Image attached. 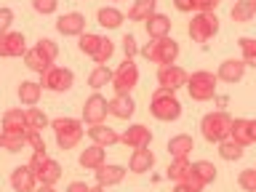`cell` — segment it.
<instances>
[{
  "instance_id": "1",
  "label": "cell",
  "mask_w": 256,
  "mask_h": 192,
  "mask_svg": "<svg viewBox=\"0 0 256 192\" xmlns=\"http://www.w3.org/2000/svg\"><path fill=\"white\" fill-rule=\"evenodd\" d=\"M3 150L8 152H22V147L27 144L30 126H27V112L22 110H8L3 115Z\"/></svg>"
},
{
  "instance_id": "2",
  "label": "cell",
  "mask_w": 256,
  "mask_h": 192,
  "mask_svg": "<svg viewBox=\"0 0 256 192\" xmlns=\"http://www.w3.org/2000/svg\"><path fill=\"white\" fill-rule=\"evenodd\" d=\"M232 123H235V118L230 115V112L224 110H214L208 112V115H203V120H200V134H203V139L208 142H224L230 139V131H232Z\"/></svg>"
},
{
  "instance_id": "3",
  "label": "cell",
  "mask_w": 256,
  "mask_h": 192,
  "mask_svg": "<svg viewBox=\"0 0 256 192\" xmlns=\"http://www.w3.org/2000/svg\"><path fill=\"white\" fill-rule=\"evenodd\" d=\"M150 112L152 118L163 120V123H174L182 115V102L176 99V91L171 88H158L150 99Z\"/></svg>"
},
{
  "instance_id": "4",
  "label": "cell",
  "mask_w": 256,
  "mask_h": 192,
  "mask_svg": "<svg viewBox=\"0 0 256 192\" xmlns=\"http://www.w3.org/2000/svg\"><path fill=\"white\" fill-rule=\"evenodd\" d=\"M139 54L147 62L158 64V67H166V64L176 62V56H179V43H176L174 38H155V40H150L147 46H142Z\"/></svg>"
},
{
  "instance_id": "5",
  "label": "cell",
  "mask_w": 256,
  "mask_h": 192,
  "mask_svg": "<svg viewBox=\"0 0 256 192\" xmlns=\"http://www.w3.org/2000/svg\"><path fill=\"white\" fill-rule=\"evenodd\" d=\"M80 51L96 64H107L115 54V43L107 35H94V32H83L80 35Z\"/></svg>"
},
{
  "instance_id": "6",
  "label": "cell",
  "mask_w": 256,
  "mask_h": 192,
  "mask_svg": "<svg viewBox=\"0 0 256 192\" xmlns=\"http://www.w3.org/2000/svg\"><path fill=\"white\" fill-rule=\"evenodd\" d=\"M54 134H56V144H59L62 150H72L78 147L80 139H83V123L75 118H56L54 123Z\"/></svg>"
},
{
  "instance_id": "7",
  "label": "cell",
  "mask_w": 256,
  "mask_h": 192,
  "mask_svg": "<svg viewBox=\"0 0 256 192\" xmlns=\"http://www.w3.org/2000/svg\"><path fill=\"white\" fill-rule=\"evenodd\" d=\"M216 83H219V78H216L214 72L198 70V72H192L190 80H187V91L195 102H208L216 96Z\"/></svg>"
},
{
  "instance_id": "8",
  "label": "cell",
  "mask_w": 256,
  "mask_h": 192,
  "mask_svg": "<svg viewBox=\"0 0 256 192\" xmlns=\"http://www.w3.org/2000/svg\"><path fill=\"white\" fill-rule=\"evenodd\" d=\"M30 168H32V174H35L38 184H51L54 187V184L59 182V176H62L59 163H56L54 158H48L46 152H32Z\"/></svg>"
},
{
  "instance_id": "9",
  "label": "cell",
  "mask_w": 256,
  "mask_h": 192,
  "mask_svg": "<svg viewBox=\"0 0 256 192\" xmlns=\"http://www.w3.org/2000/svg\"><path fill=\"white\" fill-rule=\"evenodd\" d=\"M216 32H219V16L211 14H195L190 22V38L195 43H208Z\"/></svg>"
},
{
  "instance_id": "10",
  "label": "cell",
  "mask_w": 256,
  "mask_h": 192,
  "mask_svg": "<svg viewBox=\"0 0 256 192\" xmlns=\"http://www.w3.org/2000/svg\"><path fill=\"white\" fill-rule=\"evenodd\" d=\"M139 86V67L134 64V59H123L120 67L112 72V88L115 94H131Z\"/></svg>"
},
{
  "instance_id": "11",
  "label": "cell",
  "mask_w": 256,
  "mask_h": 192,
  "mask_svg": "<svg viewBox=\"0 0 256 192\" xmlns=\"http://www.w3.org/2000/svg\"><path fill=\"white\" fill-rule=\"evenodd\" d=\"M40 86L46 88V91H56V94H64L70 91L72 86H75V75H72V70L67 67H54L43 72V78H40Z\"/></svg>"
},
{
  "instance_id": "12",
  "label": "cell",
  "mask_w": 256,
  "mask_h": 192,
  "mask_svg": "<svg viewBox=\"0 0 256 192\" xmlns=\"http://www.w3.org/2000/svg\"><path fill=\"white\" fill-rule=\"evenodd\" d=\"M107 115H110V102L104 99L99 91L88 96L86 104H83V120H86V123L88 126H99V123L107 120Z\"/></svg>"
},
{
  "instance_id": "13",
  "label": "cell",
  "mask_w": 256,
  "mask_h": 192,
  "mask_svg": "<svg viewBox=\"0 0 256 192\" xmlns=\"http://www.w3.org/2000/svg\"><path fill=\"white\" fill-rule=\"evenodd\" d=\"M187 70H182L179 64H166V67H158V83L160 88H171V91H179L182 86H187Z\"/></svg>"
},
{
  "instance_id": "14",
  "label": "cell",
  "mask_w": 256,
  "mask_h": 192,
  "mask_svg": "<svg viewBox=\"0 0 256 192\" xmlns=\"http://www.w3.org/2000/svg\"><path fill=\"white\" fill-rule=\"evenodd\" d=\"M27 54V38L24 32H0V56L14 59V56H24Z\"/></svg>"
},
{
  "instance_id": "15",
  "label": "cell",
  "mask_w": 256,
  "mask_h": 192,
  "mask_svg": "<svg viewBox=\"0 0 256 192\" xmlns=\"http://www.w3.org/2000/svg\"><path fill=\"white\" fill-rule=\"evenodd\" d=\"M120 142L126 144V147H131V150H142V147H150V142H152V131L147 126H139V123H134V126H128L123 134H120Z\"/></svg>"
},
{
  "instance_id": "16",
  "label": "cell",
  "mask_w": 256,
  "mask_h": 192,
  "mask_svg": "<svg viewBox=\"0 0 256 192\" xmlns=\"http://www.w3.org/2000/svg\"><path fill=\"white\" fill-rule=\"evenodd\" d=\"M230 139L240 144V147H248V144H256V120H246L240 118L232 123V131H230Z\"/></svg>"
},
{
  "instance_id": "17",
  "label": "cell",
  "mask_w": 256,
  "mask_h": 192,
  "mask_svg": "<svg viewBox=\"0 0 256 192\" xmlns=\"http://www.w3.org/2000/svg\"><path fill=\"white\" fill-rule=\"evenodd\" d=\"M56 30L62 32V35H83L86 32V16L83 14H78V11H70V14H64V16H59L56 19Z\"/></svg>"
},
{
  "instance_id": "18",
  "label": "cell",
  "mask_w": 256,
  "mask_h": 192,
  "mask_svg": "<svg viewBox=\"0 0 256 192\" xmlns=\"http://www.w3.org/2000/svg\"><path fill=\"white\" fill-rule=\"evenodd\" d=\"M11 187H14V192H35V190H38V179H35V174H32L30 163L14 168V174H11Z\"/></svg>"
},
{
  "instance_id": "19",
  "label": "cell",
  "mask_w": 256,
  "mask_h": 192,
  "mask_svg": "<svg viewBox=\"0 0 256 192\" xmlns=\"http://www.w3.org/2000/svg\"><path fill=\"white\" fill-rule=\"evenodd\" d=\"M246 75V64L243 59H227L219 64V70H216V78L224 80V83H240Z\"/></svg>"
},
{
  "instance_id": "20",
  "label": "cell",
  "mask_w": 256,
  "mask_h": 192,
  "mask_svg": "<svg viewBox=\"0 0 256 192\" xmlns=\"http://www.w3.org/2000/svg\"><path fill=\"white\" fill-rule=\"evenodd\" d=\"M78 163H80V168H86V171H96L99 166L107 163V152H104V147H99V144H91V147H86L80 152Z\"/></svg>"
},
{
  "instance_id": "21",
  "label": "cell",
  "mask_w": 256,
  "mask_h": 192,
  "mask_svg": "<svg viewBox=\"0 0 256 192\" xmlns=\"http://www.w3.org/2000/svg\"><path fill=\"white\" fill-rule=\"evenodd\" d=\"M155 168V155H152L150 147H142V150H134L131 160H128V171L131 174H147Z\"/></svg>"
},
{
  "instance_id": "22",
  "label": "cell",
  "mask_w": 256,
  "mask_h": 192,
  "mask_svg": "<svg viewBox=\"0 0 256 192\" xmlns=\"http://www.w3.org/2000/svg\"><path fill=\"white\" fill-rule=\"evenodd\" d=\"M88 139H91L94 144H99V147L107 150V147H112V144L120 142V134L112 131L110 126L99 123V126H88Z\"/></svg>"
},
{
  "instance_id": "23",
  "label": "cell",
  "mask_w": 256,
  "mask_h": 192,
  "mask_svg": "<svg viewBox=\"0 0 256 192\" xmlns=\"http://www.w3.org/2000/svg\"><path fill=\"white\" fill-rule=\"evenodd\" d=\"M96 182H99V187H112V184H120L126 176V168L123 166H112V163H104L96 168Z\"/></svg>"
},
{
  "instance_id": "24",
  "label": "cell",
  "mask_w": 256,
  "mask_h": 192,
  "mask_svg": "<svg viewBox=\"0 0 256 192\" xmlns=\"http://www.w3.org/2000/svg\"><path fill=\"white\" fill-rule=\"evenodd\" d=\"M134 110H136V102H134L131 94H118L115 99L110 102V115L118 118V120H128L134 115Z\"/></svg>"
},
{
  "instance_id": "25",
  "label": "cell",
  "mask_w": 256,
  "mask_h": 192,
  "mask_svg": "<svg viewBox=\"0 0 256 192\" xmlns=\"http://www.w3.org/2000/svg\"><path fill=\"white\" fill-rule=\"evenodd\" d=\"M96 22H99V27L104 30H120L123 27V22H126V14L123 11H118V8H112V6H104L96 11Z\"/></svg>"
},
{
  "instance_id": "26",
  "label": "cell",
  "mask_w": 256,
  "mask_h": 192,
  "mask_svg": "<svg viewBox=\"0 0 256 192\" xmlns=\"http://www.w3.org/2000/svg\"><path fill=\"white\" fill-rule=\"evenodd\" d=\"M144 24H147L150 40H155V38H171V19H168L166 14H152Z\"/></svg>"
},
{
  "instance_id": "27",
  "label": "cell",
  "mask_w": 256,
  "mask_h": 192,
  "mask_svg": "<svg viewBox=\"0 0 256 192\" xmlns=\"http://www.w3.org/2000/svg\"><path fill=\"white\" fill-rule=\"evenodd\" d=\"M192 147H195V142H192L190 134H176V136H171V142H168V155L171 158H190Z\"/></svg>"
},
{
  "instance_id": "28",
  "label": "cell",
  "mask_w": 256,
  "mask_h": 192,
  "mask_svg": "<svg viewBox=\"0 0 256 192\" xmlns=\"http://www.w3.org/2000/svg\"><path fill=\"white\" fill-rule=\"evenodd\" d=\"M40 96H43V86L40 83H35V80H22L19 83V102L24 107H35Z\"/></svg>"
},
{
  "instance_id": "29",
  "label": "cell",
  "mask_w": 256,
  "mask_h": 192,
  "mask_svg": "<svg viewBox=\"0 0 256 192\" xmlns=\"http://www.w3.org/2000/svg\"><path fill=\"white\" fill-rule=\"evenodd\" d=\"M24 64H27V67H30L32 72H40V75H43L46 70H51V67H54V62L48 59V56H46L43 51H38L35 46L27 48V54H24Z\"/></svg>"
},
{
  "instance_id": "30",
  "label": "cell",
  "mask_w": 256,
  "mask_h": 192,
  "mask_svg": "<svg viewBox=\"0 0 256 192\" xmlns=\"http://www.w3.org/2000/svg\"><path fill=\"white\" fill-rule=\"evenodd\" d=\"M168 179L176 182V184H182V182H187L190 179V174H192V163L187 158H174L171 163H168Z\"/></svg>"
},
{
  "instance_id": "31",
  "label": "cell",
  "mask_w": 256,
  "mask_h": 192,
  "mask_svg": "<svg viewBox=\"0 0 256 192\" xmlns=\"http://www.w3.org/2000/svg\"><path fill=\"white\" fill-rule=\"evenodd\" d=\"M158 8V0H134L131 11H128V19L131 22H147Z\"/></svg>"
},
{
  "instance_id": "32",
  "label": "cell",
  "mask_w": 256,
  "mask_h": 192,
  "mask_svg": "<svg viewBox=\"0 0 256 192\" xmlns=\"http://www.w3.org/2000/svg\"><path fill=\"white\" fill-rule=\"evenodd\" d=\"M254 14H256V6L251 3V0H235V6H232V11H230L232 22H238V24L251 22Z\"/></svg>"
},
{
  "instance_id": "33",
  "label": "cell",
  "mask_w": 256,
  "mask_h": 192,
  "mask_svg": "<svg viewBox=\"0 0 256 192\" xmlns=\"http://www.w3.org/2000/svg\"><path fill=\"white\" fill-rule=\"evenodd\" d=\"M107 83H112V70L107 64H96L94 72L88 75V86H91L94 91H99V88H104Z\"/></svg>"
},
{
  "instance_id": "34",
  "label": "cell",
  "mask_w": 256,
  "mask_h": 192,
  "mask_svg": "<svg viewBox=\"0 0 256 192\" xmlns=\"http://www.w3.org/2000/svg\"><path fill=\"white\" fill-rule=\"evenodd\" d=\"M192 176H198L203 184H211L216 182V168L208 160H198V163H192Z\"/></svg>"
},
{
  "instance_id": "35",
  "label": "cell",
  "mask_w": 256,
  "mask_h": 192,
  "mask_svg": "<svg viewBox=\"0 0 256 192\" xmlns=\"http://www.w3.org/2000/svg\"><path fill=\"white\" fill-rule=\"evenodd\" d=\"M238 46H240V54H243V64L256 70V38H240Z\"/></svg>"
},
{
  "instance_id": "36",
  "label": "cell",
  "mask_w": 256,
  "mask_h": 192,
  "mask_svg": "<svg viewBox=\"0 0 256 192\" xmlns=\"http://www.w3.org/2000/svg\"><path fill=\"white\" fill-rule=\"evenodd\" d=\"M27 126H30V131H43L46 126H51V120H48V115L43 110L27 107Z\"/></svg>"
},
{
  "instance_id": "37",
  "label": "cell",
  "mask_w": 256,
  "mask_h": 192,
  "mask_svg": "<svg viewBox=\"0 0 256 192\" xmlns=\"http://www.w3.org/2000/svg\"><path fill=\"white\" fill-rule=\"evenodd\" d=\"M219 155L224 160H240V158H243V147L235 144L232 139H224V142H219Z\"/></svg>"
},
{
  "instance_id": "38",
  "label": "cell",
  "mask_w": 256,
  "mask_h": 192,
  "mask_svg": "<svg viewBox=\"0 0 256 192\" xmlns=\"http://www.w3.org/2000/svg\"><path fill=\"white\" fill-rule=\"evenodd\" d=\"M238 184L246 192H256V168H243L238 176Z\"/></svg>"
},
{
  "instance_id": "39",
  "label": "cell",
  "mask_w": 256,
  "mask_h": 192,
  "mask_svg": "<svg viewBox=\"0 0 256 192\" xmlns=\"http://www.w3.org/2000/svg\"><path fill=\"white\" fill-rule=\"evenodd\" d=\"M35 48H38V51H43L51 62H56V56H59V46H56V40L43 38V40H38V43H35Z\"/></svg>"
},
{
  "instance_id": "40",
  "label": "cell",
  "mask_w": 256,
  "mask_h": 192,
  "mask_svg": "<svg viewBox=\"0 0 256 192\" xmlns=\"http://www.w3.org/2000/svg\"><path fill=\"white\" fill-rule=\"evenodd\" d=\"M222 0H192V11L198 14H216V6H219Z\"/></svg>"
},
{
  "instance_id": "41",
  "label": "cell",
  "mask_w": 256,
  "mask_h": 192,
  "mask_svg": "<svg viewBox=\"0 0 256 192\" xmlns=\"http://www.w3.org/2000/svg\"><path fill=\"white\" fill-rule=\"evenodd\" d=\"M56 0H32V8L40 14V16H48V14H54L56 11Z\"/></svg>"
},
{
  "instance_id": "42",
  "label": "cell",
  "mask_w": 256,
  "mask_h": 192,
  "mask_svg": "<svg viewBox=\"0 0 256 192\" xmlns=\"http://www.w3.org/2000/svg\"><path fill=\"white\" fill-rule=\"evenodd\" d=\"M123 54H126V59H134L136 54H139V46H136V38L128 32V35H123Z\"/></svg>"
},
{
  "instance_id": "43",
  "label": "cell",
  "mask_w": 256,
  "mask_h": 192,
  "mask_svg": "<svg viewBox=\"0 0 256 192\" xmlns=\"http://www.w3.org/2000/svg\"><path fill=\"white\" fill-rule=\"evenodd\" d=\"M27 144L32 147V152H46V142H43V131H30Z\"/></svg>"
},
{
  "instance_id": "44",
  "label": "cell",
  "mask_w": 256,
  "mask_h": 192,
  "mask_svg": "<svg viewBox=\"0 0 256 192\" xmlns=\"http://www.w3.org/2000/svg\"><path fill=\"white\" fill-rule=\"evenodd\" d=\"M14 24V11L11 8H0V32H8Z\"/></svg>"
},
{
  "instance_id": "45",
  "label": "cell",
  "mask_w": 256,
  "mask_h": 192,
  "mask_svg": "<svg viewBox=\"0 0 256 192\" xmlns=\"http://www.w3.org/2000/svg\"><path fill=\"white\" fill-rule=\"evenodd\" d=\"M64 192H91V187H88L86 182H72V184H67Z\"/></svg>"
},
{
  "instance_id": "46",
  "label": "cell",
  "mask_w": 256,
  "mask_h": 192,
  "mask_svg": "<svg viewBox=\"0 0 256 192\" xmlns=\"http://www.w3.org/2000/svg\"><path fill=\"white\" fill-rule=\"evenodd\" d=\"M174 6H176V11H184V14L192 11V0H174Z\"/></svg>"
},
{
  "instance_id": "47",
  "label": "cell",
  "mask_w": 256,
  "mask_h": 192,
  "mask_svg": "<svg viewBox=\"0 0 256 192\" xmlns=\"http://www.w3.org/2000/svg\"><path fill=\"white\" fill-rule=\"evenodd\" d=\"M174 192H192V190L187 187V184H176V187H174Z\"/></svg>"
},
{
  "instance_id": "48",
  "label": "cell",
  "mask_w": 256,
  "mask_h": 192,
  "mask_svg": "<svg viewBox=\"0 0 256 192\" xmlns=\"http://www.w3.org/2000/svg\"><path fill=\"white\" fill-rule=\"evenodd\" d=\"M35 192H56V190H54V187H51V184H43V187H38V190H35Z\"/></svg>"
},
{
  "instance_id": "49",
  "label": "cell",
  "mask_w": 256,
  "mask_h": 192,
  "mask_svg": "<svg viewBox=\"0 0 256 192\" xmlns=\"http://www.w3.org/2000/svg\"><path fill=\"white\" fill-rule=\"evenodd\" d=\"M214 99H219V107H222V110L227 107V96H214Z\"/></svg>"
},
{
  "instance_id": "50",
  "label": "cell",
  "mask_w": 256,
  "mask_h": 192,
  "mask_svg": "<svg viewBox=\"0 0 256 192\" xmlns=\"http://www.w3.org/2000/svg\"><path fill=\"white\" fill-rule=\"evenodd\" d=\"M91 192H104V187H99V184H96V187H91Z\"/></svg>"
},
{
  "instance_id": "51",
  "label": "cell",
  "mask_w": 256,
  "mask_h": 192,
  "mask_svg": "<svg viewBox=\"0 0 256 192\" xmlns=\"http://www.w3.org/2000/svg\"><path fill=\"white\" fill-rule=\"evenodd\" d=\"M0 147H3V134H0Z\"/></svg>"
},
{
  "instance_id": "52",
  "label": "cell",
  "mask_w": 256,
  "mask_h": 192,
  "mask_svg": "<svg viewBox=\"0 0 256 192\" xmlns=\"http://www.w3.org/2000/svg\"><path fill=\"white\" fill-rule=\"evenodd\" d=\"M251 3H254V6H256V0H251Z\"/></svg>"
},
{
  "instance_id": "53",
  "label": "cell",
  "mask_w": 256,
  "mask_h": 192,
  "mask_svg": "<svg viewBox=\"0 0 256 192\" xmlns=\"http://www.w3.org/2000/svg\"><path fill=\"white\" fill-rule=\"evenodd\" d=\"M115 3H120V0H115Z\"/></svg>"
}]
</instances>
